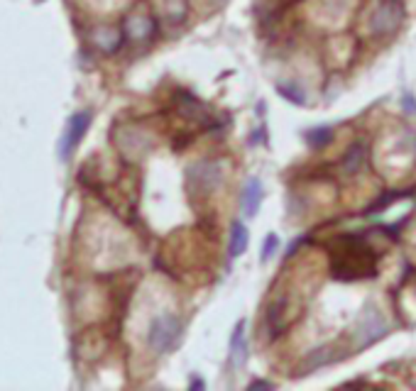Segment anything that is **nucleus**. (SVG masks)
<instances>
[{
  "label": "nucleus",
  "instance_id": "nucleus-1",
  "mask_svg": "<svg viewBox=\"0 0 416 391\" xmlns=\"http://www.w3.org/2000/svg\"><path fill=\"white\" fill-rule=\"evenodd\" d=\"M375 250L368 245L365 235H343L338 237L333 250V271L335 279L353 281V279H365V276L375 274Z\"/></svg>",
  "mask_w": 416,
  "mask_h": 391
},
{
  "label": "nucleus",
  "instance_id": "nucleus-2",
  "mask_svg": "<svg viewBox=\"0 0 416 391\" xmlns=\"http://www.w3.org/2000/svg\"><path fill=\"white\" fill-rule=\"evenodd\" d=\"M181 320L174 313H160L157 318H152L150 328H147V348L155 355H165L179 343L181 338Z\"/></svg>",
  "mask_w": 416,
  "mask_h": 391
},
{
  "label": "nucleus",
  "instance_id": "nucleus-3",
  "mask_svg": "<svg viewBox=\"0 0 416 391\" xmlns=\"http://www.w3.org/2000/svg\"><path fill=\"white\" fill-rule=\"evenodd\" d=\"M350 335H353L355 350H365L387 335V320H384V315L380 313L377 308L368 306V308L358 315V320H355V325H353V333Z\"/></svg>",
  "mask_w": 416,
  "mask_h": 391
},
{
  "label": "nucleus",
  "instance_id": "nucleus-4",
  "mask_svg": "<svg viewBox=\"0 0 416 391\" xmlns=\"http://www.w3.org/2000/svg\"><path fill=\"white\" fill-rule=\"evenodd\" d=\"M404 20V8L399 0H380L375 5L373 15H370V32L375 37H387L394 29L402 24Z\"/></svg>",
  "mask_w": 416,
  "mask_h": 391
},
{
  "label": "nucleus",
  "instance_id": "nucleus-5",
  "mask_svg": "<svg viewBox=\"0 0 416 391\" xmlns=\"http://www.w3.org/2000/svg\"><path fill=\"white\" fill-rule=\"evenodd\" d=\"M223 181V164L213 159L196 162L189 169V186L196 194H211L218 184Z\"/></svg>",
  "mask_w": 416,
  "mask_h": 391
},
{
  "label": "nucleus",
  "instance_id": "nucleus-6",
  "mask_svg": "<svg viewBox=\"0 0 416 391\" xmlns=\"http://www.w3.org/2000/svg\"><path fill=\"white\" fill-rule=\"evenodd\" d=\"M88 125H91V113H88V111L76 113V115L69 120L67 135H64V140H62V157H64V159H67V157L71 155L74 150H76V145L83 140V135H86Z\"/></svg>",
  "mask_w": 416,
  "mask_h": 391
},
{
  "label": "nucleus",
  "instance_id": "nucleus-7",
  "mask_svg": "<svg viewBox=\"0 0 416 391\" xmlns=\"http://www.w3.org/2000/svg\"><path fill=\"white\" fill-rule=\"evenodd\" d=\"M157 32V22L145 13H135L125 20V34L132 42H145V39L155 37Z\"/></svg>",
  "mask_w": 416,
  "mask_h": 391
},
{
  "label": "nucleus",
  "instance_id": "nucleus-8",
  "mask_svg": "<svg viewBox=\"0 0 416 391\" xmlns=\"http://www.w3.org/2000/svg\"><path fill=\"white\" fill-rule=\"evenodd\" d=\"M262 181L257 179V176H252L250 181L245 184V189H242V213H245V218H255L257 211H260V203H262Z\"/></svg>",
  "mask_w": 416,
  "mask_h": 391
},
{
  "label": "nucleus",
  "instance_id": "nucleus-9",
  "mask_svg": "<svg viewBox=\"0 0 416 391\" xmlns=\"http://www.w3.org/2000/svg\"><path fill=\"white\" fill-rule=\"evenodd\" d=\"M247 360V338H245V320H237L235 330L230 338V364L242 367Z\"/></svg>",
  "mask_w": 416,
  "mask_h": 391
},
{
  "label": "nucleus",
  "instance_id": "nucleus-10",
  "mask_svg": "<svg viewBox=\"0 0 416 391\" xmlns=\"http://www.w3.org/2000/svg\"><path fill=\"white\" fill-rule=\"evenodd\" d=\"M120 42H123V32L118 27L103 24V27L93 29V44H96L101 52H106V54L116 52V49L120 47Z\"/></svg>",
  "mask_w": 416,
  "mask_h": 391
},
{
  "label": "nucleus",
  "instance_id": "nucleus-11",
  "mask_svg": "<svg viewBox=\"0 0 416 391\" xmlns=\"http://www.w3.org/2000/svg\"><path fill=\"white\" fill-rule=\"evenodd\" d=\"M247 245H250V232H247V227L242 225L240 220H235L230 225V242H228V255L235 260V257H242L247 250Z\"/></svg>",
  "mask_w": 416,
  "mask_h": 391
},
{
  "label": "nucleus",
  "instance_id": "nucleus-12",
  "mask_svg": "<svg viewBox=\"0 0 416 391\" xmlns=\"http://www.w3.org/2000/svg\"><path fill=\"white\" fill-rule=\"evenodd\" d=\"M365 157H368V147H365L363 142H358V145L350 147L348 155L343 157V171L345 174H358V171L363 169Z\"/></svg>",
  "mask_w": 416,
  "mask_h": 391
},
{
  "label": "nucleus",
  "instance_id": "nucleus-13",
  "mask_svg": "<svg viewBox=\"0 0 416 391\" xmlns=\"http://www.w3.org/2000/svg\"><path fill=\"white\" fill-rule=\"evenodd\" d=\"M331 362H333L331 348H319V350H314V353H309V357L301 362V369H304V372H314V369H321Z\"/></svg>",
  "mask_w": 416,
  "mask_h": 391
},
{
  "label": "nucleus",
  "instance_id": "nucleus-14",
  "mask_svg": "<svg viewBox=\"0 0 416 391\" xmlns=\"http://www.w3.org/2000/svg\"><path fill=\"white\" fill-rule=\"evenodd\" d=\"M331 140H333V127H328V125H324V127H314V130L306 132V142H309L311 147H316V150H321V147H326Z\"/></svg>",
  "mask_w": 416,
  "mask_h": 391
},
{
  "label": "nucleus",
  "instance_id": "nucleus-15",
  "mask_svg": "<svg viewBox=\"0 0 416 391\" xmlns=\"http://www.w3.org/2000/svg\"><path fill=\"white\" fill-rule=\"evenodd\" d=\"M277 91L282 93V96L286 98V101H291V103H304V93L299 91V88H294V86H289V83H279V86H277Z\"/></svg>",
  "mask_w": 416,
  "mask_h": 391
},
{
  "label": "nucleus",
  "instance_id": "nucleus-16",
  "mask_svg": "<svg viewBox=\"0 0 416 391\" xmlns=\"http://www.w3.org/2000/svg\"><path fill=\"white\" fill-rule=\"evenodd\" d=\"M277 247H279V237L277 235H267V240H265V247H262V260H272L275 257V252H277Z\"/></svg>",
  "mask_w": 416,
  "mask_h": 391
},
{
  "label": "nucleus",
  "instance_id": "nucleus-17",
  "mask_svg": "<svg viewBox=\"0 0 416 391\" xmlns=\"http://www.w3.org/2000/svg\"><path fill=\"white\" fill-rule=\"evenodd\" d=\"M399 198H402V194H384L382 201L373 203V206H370V211H368V213H377V211H382V208H387L389 203H392V201H399Z\"/></svg>",
  "mask_w": 416,
  "mask_h": 391
},
{
  "label": "nucleus",
  "instance_id": "nucleus-18",
  "mask_svg": "<svg viewBox=\"0 0 416 391\" xmlns=\"http://www.w3.org/2000/svg\"><path fill=\"white\" fill-rule=\"evenodd\" d=\"M250 389H275V384H272V382H260V379H257V382L250 384Z\"/></svg>",
  "mask_w": 416,
  "mask_h": 391
},
{
  "label": "nucleus",
  "instance_id": "nucleus-19",
  "mask_svg": "<svg viewBox=\"0 0 416 391\" xmlns=\"http://www.w3.org/2000/svg\"><path fill=\"white\" fill-rule=\"evenodd\" d=\"M191 389H204V382L201 379H191Z\"/></svg>",
  "mask_w": 416,
  "mask_h": 391
},
{
  "label": "nucleus",
  "instance_id": "nucleus-20",
  "mask_svg": "<svg viewBox=\"0 0 416 391\" xmlns=\"http://www.w3.org/2000/svg\"><path fill=\"white\" fill-rule=\"evenodd\" d=\"M218 3H226V0H218Z\"/></svg>",
  "mask_w": 416,
  "mask_h": 391
}]
</instances>
